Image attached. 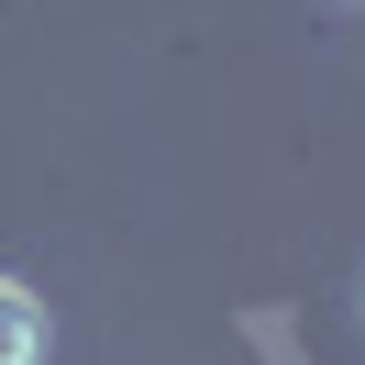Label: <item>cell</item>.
Segmentation results:
<instances>
[{"mask_svg":"<svg viewBox=\"0 0 365 365\" xmlns=\"http://www.w3.org/2000/svg\"><path fill=\"white\" fill-rule=\"evenodd\" d=\"M45 299L23 288V277H0V365H45Z\"/></svg>","mask_w":365,"mask_h":365,"instance_id":"6da1fadb","label":"cell"},{"mask_svg":"<svg viewBox=\"0 0 365 365\" xmlns=\"http://www.w3.org/2000/svg\"><path fill=\"white\" fill-rule=\"evenodd\" d=\"M354 11H365V0H354Z\"/></svg>","mask_w":365,"mask_h":365,"instance_id":"7a4b0ae2","label":"cell"}]
</instances>
